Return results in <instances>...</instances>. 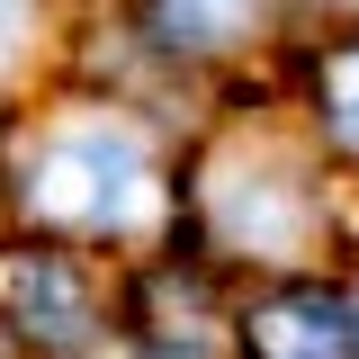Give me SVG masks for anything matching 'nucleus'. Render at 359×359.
I'll list each match as a JSON object with an SVG mask.
<instances>
[{"mask_svg": "<svg viewBox=\"0 0 359 359\" xmlns=\"http://www.w3.org/2000/svg\"><path fill=\"white\" fill-rule=\"evenodd\" d=\"M27 216L45 224H90V233H126L153 216V162L126 126L81 117V126H54L27 153Z\"/></svg>", "mask_w": 359, "mask_h": 359, "instance_id": "f257e3e1", "label": "nucleus"}, {"mask_svg": "<svg viewBox=\"0 0 359 359\" xmlns=\"http://www.w3.org/2000/svg\"><path fill=\"white\" fill-rule=\"evenodd\" d=\"M216 224L233 243H252V252H297L306 243V189L287 171H269V162H224L216 171Z\"/></svg>", "mask_w": 359, "mask_h": 359, "instance_id": "f03ea898", "label": "nucleus"}, {"mask_svg": "<svg viewBox=\"0 0 359 359\" xmlns=\"http://www.w3.org/2000/svg\"><path fill=\"white\" fill-rule=\"evenodd\" d=\"M0 297L18 314V332H36L54 351H72L90 341V287L72 261H54V252H18V261H0Z\"/></svg>", "mask_w": 359, "mask_h": 359, "instance_id": "7ed1b4c3", "label": "nucleus"}, {"mask_svg": "<svg viewBox=\"0 0 359 359\" xmlns=\"http://www.w3.org/2000/svg\"><path fill=\"white\" fill-rule=\"evenodd\" d=\"M252 341H261V359H341V314L332 306H269L252 314Z\"/></svg>", "mask_w": 359, "mask_h": 359, "instance_id": "20e7f679", "label": "nucleus"}, {"mask_svg": "<svg viewBox=\"0 0 359 359\" xmlns=\"http://www.w3.org/2000/svg\"><path fill=\"white\" fill-rule=\"evenodd\" d=\"M243 9L252 0H162V27H171V45H224L243 27Z\"/></svg>", "mask_w": 359, "mask_h": 359, "instance_id": "39448f33", "label": "nucleus"}, {"mask_svg": "<svg viewBox=\"0 0 359 359\" xmlns=\"http://www.w3.org/2000/svg\"><path fill=\"white\" fill-rule=\"evenodd\" d=\"M323 108H332V135L359 144V45H341V54L323 63Z\"/></svg>", "mask_w": 359, "mask_h": 359, "instance_id": "423d86ee", "label": "nucleus"}, {"mask_svg": "<svg viewBox=\"0 0 359 359\" xmlns=\"http://www.w3.org/2000/svg\"><path fill=\"white\" fill-rule=\"evenodd\" d=\"M18 45H27V0H0V72L18 63Z\"/></svg>", "mask_w": 359, "mask_h": 359, "instance_id": "0eeeda50", "label": "nucleus"}]
</instances>
